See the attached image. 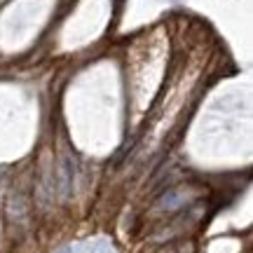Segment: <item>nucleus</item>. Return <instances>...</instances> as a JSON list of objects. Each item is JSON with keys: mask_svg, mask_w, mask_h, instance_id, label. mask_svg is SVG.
I'll list each match as a JSON object with an SVG mask.
<instances>
[{"mask_svg": "<svg viewBox=\"0 0 253 253\" xmlns=\"http://www.w3.org/2000/svg\"><path fill=\"white\" fill-rule=\"evenodd\" d=\"M71 183H73L71 160H63V164H61V190L63 192H68V190H71Z\"/></svg>", "mask_w": 253, "mask_h": 253, "instance_id": "nucleus-1", "label": "nucleus"}]
</instances>
